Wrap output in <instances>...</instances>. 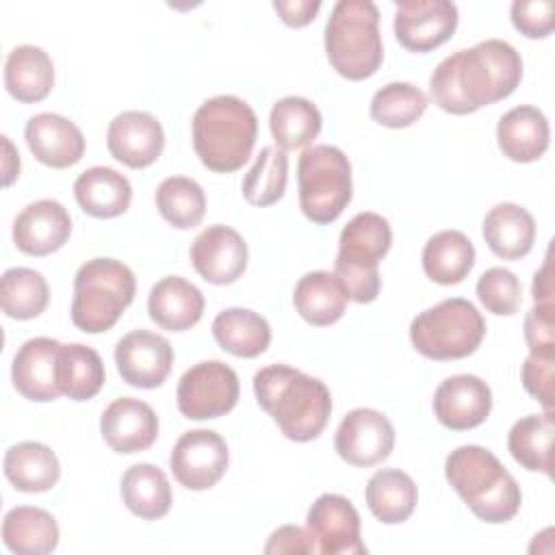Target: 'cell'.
<instances>
[{"instance_id":"1","label":"cell","mask_w":555,"mask_h":555,"mask_svg":"<svg viewBox=\"0 0 555 555\" xmlns=\"http://www.w3.org/2000/svg\"><path fill=\"white\" fill-rule=\"evenodd\" d=\"M522 78V59L503 39H486L442 59L429 80L434 104L451 115H468L509 98Z\"/></svg>"},{"instance_id":"2","label":"cell","mask_w":555,"mask_h":555,"mask_svg":"<svg viewBox=\"0 0 555 555\" xmlns=\"http://www.w3.org/2000/svg\"><path fill=\"white\" fill-rule=\"evenodd\" d=\"M254 392L258 405L295 442L319 438L332 414L327 386L286 364L262 366L254 375Z\"/></svg>"},{"instance_id":"3","label":"cell","mask_w":555,"mask_h":555,"mask_svg":"<svg viewBox=\"0 0 555 555\" xmlns=\"http://www.w3.org/2000/svg\"><path fill=\"white\" fill-rule=\"evenodd\" d=\"M444 475L451 488L483 522H507L520 509V486L499 457L479 444H462L451 451L444 462Z\"/></svg>"},{"instance_id":"4","label":"cell","mask_w":555,"mask_h":555,"mask_svg":"<svg viewBox=\"0 0 555 555\" xmlns=\"http://www.w3.org/2000/svg\"><path fill=\"white\" fill-rule=\"evenodd\" d=\"M193 147L202 165L217 173L241 169L258 139L254 108L236 95H215L193 115Z\"/></svg>"},{"instance_id":"5","label":"cell","mask_w":555,"mask_h":555,"mask_svg":"<svg viewBox=\"0 0 555 555\" xmlns=\"http://www.w3.org/2000/svg\"><path fill=\"white\" fill-rule=\"evenodd\" d=\"M325 52L343 78H371L384 59L377 7L371 0H338L325 24Z\"/></svg>"},{"instance_id":"6","label":"cell","mask_w":555,"mask_h":555,"mask_svg":"<svg viewBox=\"0 0 555 555\" xmlns=\"http://www.w3.org/2000/svg\"><path fill=\"white\" fill-rule=\"evenodd\" d=\"M137 280L128 264L115 258L87 260L74 278L72 323L87 332H108L132 304Z\"/></svg>"},{"instance_id":"7","label":"cell","mask_w":555,"mask_h":555,"mask_svg":"<svg viewBox=\"0 0 555 555\" xmlns=\"http://www.w3.org/2000/svg\"><path fill=\"white\" fill-rule=\"evenodd\" d=\"M392 245V230L377 212H358L340 232L334 275L343 282L347 297L371 304L379 295V260Z\"/></svg>"},{"instance_id":"8","label":"cell","mask_w":555,"mask_h":555,"mask_svg":"<svg viewBox=\"0 0 555 555\" xmlns=\"http://www.w3.org/2000/svg\"><path fill=\"white\" fill-rule=\"evenodd\" d=\"M486 336L481 312L462 297L444 299L410 323L414 349L429 360H460L477 351Z\"/></svg>"},{"instance_id":"9","label":"cell","mask_w":555,"mask_h":555,"mask_svg":"<svg viewBox=\"0 0 555 555\" xmlns=\"http://www.w3.org/2000/svg\"><path fill=\"white\" fill-rule=\"evenodd\" d=\"M301 212L319 225L332 223L351 202V163L336 145H312L297 163Z\"/></svg>"},{"instance_id":"10","label":"cell","mask_w":555,"mask_h":555,"mask_svg":"<svg viewBox=\"0 0 555 555\" xmlns=\"http://www.w3.org/2000/svg\"><path fill=\"white\" fill-rule=\"evenodd\" d=\"M238 375L219 360H204L184 371L176 399L182 416L193 421L219 418L234 410L238 401Z\"/></svg>"},{"instance_id":"11","label":"cell","mask_w":555,"mask_h":555,"mask_svg":"<svg viewBox=\"0 0 555 555\" xmlns=\"http://www.w3.org/2000/svg\"><path fill=\"white\" fill-rule=\"evenodd\" d=\"M169 468L189 490L212 488L228 468V444L212 429L184 431L171 449Z\"/></svg>"},{"instance_id":"12","label":"cell","mask_w":555,"mask_h":555,"mask_svg":"<svg viewBox=\"0 0 555 555\" xmlns=\"http://www.w3.org/2000/svg\"><path fill=\"white\" fill-rule=\"evenodd\" d=\"M395 37L410 52H431L457 28V7L449 0H401L395 7Z\"/></svg>"},{"instance_id":"13","label":"cell","mask_w":555,"mask_h":555,"mask_svg":"<svg viewBox=\"0 0 555 555\" xmlns=\"http://www.w3.org/2000/svg\"><path fill=\"white\" fill-rule=\"evenodd\" d=\"M395 447V427L386 414L373 408H356L340 421L334 449L353 466L366 468L384 462Z\"/></svg>"},{"instance_id":"14","label":"cell","mask_w":555,"mask_h":555,"mask_svg":"<svg viewBox=\"0 0 555 555\" xmlns=\"http://www.w3.org/2000/svg\"><path fill=\"white\" fill-rule=\"evenodd\" d=\"M308 531L312 533L317 553L325 555H360L366 553L360 540V514L347 496L321 494L308 509Z\"/></svg>"},{"instance_id":"15","label":"cell","mask_w":555,"mask_h":555,"mask_svg":"<svg viewBox=\"0 0 555 555\" xmlns=\"http://www.w3.org/2000/svg\"><path fill=\"white\" fill-rule=\"evenodd\" d=\"M115 364L126 384L156 388L171 371L173 347L160 334L132 330L115 345Z\"/></svg>"},{"instance_id":"16","label":"cell","mask_w":555,"mask_h":555,"mask_svg":"<svg viewBox=\"0 0 555 555\" xmlns=\"http://www.w3.org/2000/svg\"><path fill=\"white\" fill-rule=\"evenodd\" d=\"M191 264L210 284H232L247 269V243L230 225H208L191 243Z\"/></svg>"},{"instance_id":"17","label":"cell","mask_w":555,"mask_h":555,"mask_svg":"<svg viewBox=\"0 0 555 555\" xmlns=\"http://www.w3.org/2000/svg\"><path fill=\"white\" fill-rule=\"evenodd\" d=\"M111 156L130 169L150 167L165 147L160 121L145 111H124L113 117L106 132Z\"/></svg>"},{"instance_id":"18","label":"cell","mask_w":555,"mask_h":555,"mask_svg":"<svg viewBox=\"0 0 555 555\" xmlns=\"http://www.w3.org/2000/svg\"><path fill=\"white\" fill-rule=\"evenodd\" d=\"M492 410L490 386L477 375H453L434 392V414L440 425L466 431L481 425Z\"/></svg>"},{"instance_id":"19","label":"cell","mask_w":555,"mask_h":555,"mask_svg":"<svg viewBox=\"0 0 555 555\" xmlns=\"http://www.w3.org/2000/svg\"><path fill=\"white\" fill-rule=\"evenodd\" d=\"M104 442L115 453H139L150 449L158 438V416L141 399L119 397L100 416Z\"/></svg>"},{"instance_id":"20","label":"cell","mask_w":555,"mask_h":555,"mask_svg":"<svg viewBox=\"0 0 555 555\" xmlns=\"http://www.w3.org/2000/svg\"><path fill=\"white\" fill-rule=\"evenodd\" d=\"M59 351L61 343L46 336L30 338L17 349L11 364V379L24 399L46 403L63 395L56 379Z\"/></svg>"},{"instance_id":"21","label":"cell","mask_w":555,"mask_h":555,"mask_svg":"<svg viewBox=\"0 0 555 555\" xmlns=\"http://www.w3.org/2000/svg\"><path fill=\"white\" fill-rule=\"evenodd\" d=\"M69 234L72 217L56 199H37L13 221V241L28 256H48L61 249Z\"/></svg>"},{"instance_id":"22","label":"cell","mask_w":555,"mask_h":555,"mask_svg":"<svg viewBox=\"0 0 555 555\" xmlns=\"http://www.w3.org/2000/svg\"><path fill=\"white\" fill-rule=\"evenodd\" d=\"M24 137L33 156L52 169L72 167L85 154V137L80 128L56 113L33 115L26 121Z\"/></svg>"},{"instance_id":"23","label":"cell","mask_w":555,"mask_h":555,"mask_svg":"<svg viewBox=\"0 0 555 555\" xmlns=\"http://www.w3.org/2000/svg\"><path fill=\"white\" fill-rule=\"evenodd\" d=\"M548 121L535 106H514L496 124L499 150L514 163H533L542 158L548 150Z\"/></svg>"},{"instance_id":"24","label":"cell","mask_w":555,"mask_h":555,"mask_svg":"<svg viewBox=\"0 0 555 555\" xmlns=\"http://www.w3.org/2000/svg\"><path fill=\"white\" fill-rule=\"evenodd\" d=\"M150 319L169 332H184L193 327L204 314L202 291L180 275L158 280L147 297Z\"/></svg>"},{"instance_id":"25","label":"cell","mask_w":555,"mask_h":555,"mask_svg":"<svg viewBox=\"0 0 555 555\" xmlns=\"http://www.w3.org/2000/svg\"><path fill=\"white\" fill-rule=\"evenodd\" d=\"M481 232L490 251L503 260H518L527 256L535 243V221L531 212L512 202L490 208Z\"/></svg>"},{"instance_id":"26","label":"cell","mask_w":555,"mask_h":555,"mask_svg":"<svg viewBox=\"0 0 555 555\" xmlns=\"http://www.w3.org/2000/svg\"><path fill=\"white\" fill-rule=\"evenodd\" d=\"M4 87L24 104L41 102L54 87V63L39 46H17L4 63Z\"/></svg>"},{"instance_id":"27","label":"cell","mask_w":555,"mask_h":555,"mask_svg":"<svg viewBox=\"0 0 555 555\" xmlns=\"http://www.w3.org/2000/svg\"><path fill=\"white\" fill-rule=\"evenodd\" d=\"M74 195L87 215L111 219L128 210L132 186L126 176L111 167H91L76 178Z\"/></svg>"},{"instance_id":"28","label":"cell","mask_w":555,"mask_h":555,"mask_svg":"<svg viewBox=\"0 0 555 555\" xmlns=\"http://www.w3.org/2000/svg\"><path fill=\"white\" fill-rule=\"evenodd\" d=\"M347 291L330 271H310L295 284L293 304L304 321L317 327L336 323L347 310Z\"/></svg>"},{"instance_id":"29","label":"cell","mask_w":555,"mask_h":555,"mask_svg":"<svg viewBox=\"0 0 555 555\" xmlns=\"http://www.w3.org/2000/svg\"><path fill=\"white\" fill-rule=\"evenodd\" d=\"M4 477L20 492H46L56 486L61 464L56 453L35 440L17 442L4 453Z\"/></svg>"},{"instance_id":"30","label":"cell","mask_w":555,"mask_h":555,"mask_svg":"<svg viewBox=\"0 0 555 555\" xmlns=\"http://www.w3.org/2000/svg\"><path fill=\"white\" fill-rule=\"evenodd\" d=\"M2 540L15 555H46L59 544V525L41 507L17 505L4 514Z\"/></svg>"},{"instance_id":"31","label":"cell","mask_w":555,"mask_h":555,"mask_svg":"<svg viewBox=\"0 0 555 555\" xmlns=\"http://www.w3.org/2000/svg\"><path fill=\"white\" fill-rule=\"evenodd\" d=\"M364 499L379 522L399 525L416 509L418 488L408 473L399 468H382L366 481Z\"/></svg>"},{"instance_id":"32","label":"cell","mask_w":555,"mask_h":555,"mask_svg":"<svg viewBox=\"0 0 555 555\" xmlns=\"http://www.w3.org/2000/svg\"><path fill=\"white\" fill-rule=\"evenodd\" d=\"M475 264V247L460 230H442L423 247L425 275L442 286L460 284Z\"/></svg>"},{"instance_id":"33","label":"cell","mask_w":555,"mask_h":555,"mask_svg":"<svg viewBox=\"0 0 555 555\" xmlns=\"http://www.w3.org/2000/svg\"><path fill=\"white\" fill-rule=\"evenodd\" d=\"M212 336L219 347L238 358H256L271 343V327L264 317L247 308H228L212 321Z\"/></svg>"},{"instance_id":"34","label":"cell","mask_w":555,"mask_h":555,"mask_svg":"<svg viewBox=\"0 0 555 555\" xmlns=\"http://www.w3.org/2000/svg\"><path fill=\"white\" fill-rule=\"evenodd\" d=\"M553 414H529L512 425L507 449L522 468L553 477Z\"/></svg>"},{"instance_id":"35","label":"cell","mask_w":555,"mask_h":555,"mask_svg":"<svg viewBox=\"0 0 555 555\" xmlns=\"http://www.w3.org/2000/svg\"><path fill=\"white\" fill-rule=\"evenodd\" d=\"M104 362L93 347L82 343L61 345L56 379L59 388L72 401L93 399L104 386Z\"/></svg>"},{"instance_id":"36","label":"cell","mask_w":555,"mask_h":555,"mask_svg":"<svg viewBox=\"0 0 555 555\" xmlns=\"http://www.w3.org/2000/svg\"><path fill=\"white\" fill-rule=\"evenodd\" d=\"M121 499L134 516L156 520L171 507V486L158 466L134 464L121 477Z\"/></svg>"},{"instance_id":"37","label":"cell","mask_w":555,"mask_h":555,"mask_svg":"<svg viewBox=\"0 0 555 555\" xmlns=\"http://www.w3.org/2000/svg\"><path fill=\"white\" fill-rule=\"evenodd\" d=\"M321 111L306 98L286 95L278 100L269 115V128L280 150H299L310 145L321 132Z\"/></svg>"},{"instance_id":"38","label":"cell","mask_w":555,"mask_h":555,"mask_svg":"<svg viewBox=\"0 0 555 555\" xmlns=\"http://www.w3.org/2000/svg\"><path fill=\"white\" fill-rule=\"evenodd\" d=\"M50 299L46 278L28 267H13L2 273L0 280V304L2 312L17 321L39 317Z\"/></svg>"},{"instance_id":"39","label":"cell","mask_w":555,"mask_h":555,"mask_svg":"<svg viewBox=\"0 0 555 555\" xmlns=\"http://www.w3.org/2000/svg\"><path fill=\"white\" fill-rule=\"evenodd\" d=\"M156 208L169 225L189 230L199 225L204 219L206 195L193 178L171 176L165 178L156 189Z\"/></svg>"},{"instance_id":"40","label":"cell","mask_w":555,"mask_h":555,"mask_svg":"<svg viewBox=\"0 0 555 555\" xmlns=\"http://www.w3.org/2000/svg\"><path fill=\"white\" fill-rule=\"evenodd\" d=\"M288 158L280 147H262L243 180V197L251 206H271L284 197Z\"/></svg>"},{"instance_id":"41","label":"cell","mask_w":555,"mask_h":555,"mask_svg":"<svg viewBox=\"0 0 555 555\" xmlns=\"http://www.w3.org/2000/svg\"><path fill=\"white\" fill-rule=\"evenodd\" d=\"M427 95L410 82H388L371 100V117L386 128H408L423 117Z\"/></svg>"},{"instance_id":"42","label":"cell","mask_w":555,"mask_h":555,"mask_svg":"<svg viewBox=\"0 0 555 555\" xmlns=\"http://www.w3.org/2000/svg\"><path fill=\"white\" fill-rule=\"evenodd\" d=\"M477 297L481 306L499 317H509L518 310L522 301L520 280L503 267L486 269L477 280Z\"/></svg>"},{"instance_id":"43","label":"cell","mask_w":555,"mask_h":555,"mask_svg":"<svg viewBox=\"0 0 555 555\" xmlns=\"http://www.w3.org/2000/svg\"><path fill=\"white\" fill-rule=\"evenodd\" d=\"M509 15L514 28L529 39H542L555 26V4L551 0H516Z\"/></svg>"},{"instance_id":"44","label":"cell","mask_w":555,"mask_h":555,"mask_svg":"<svg viewBox=\"0 0 555 555\" xmlns=\"http://www.w3.org/2000/svg\"><path fill=\"white\" fill-rule=\"evenodd\" d=\"M525 340L533 356H555V304H535L525 317Z\"/></svg>"},{"instance_id":"45","label":"cell","mask_w":555,"mask_h":555,"mask_svg":"<svg viewBox=\"0 0 555 555\" xmlns=\"http://www.w3.org/2000/svg\"><path fill=\"white\" fill-rule=\"evenodd\" d=\"M553 373H555V356H533L529 353L522 364V386L525 390L542 403L544 412L553 414Z\"/></svg>"},{"instance_id":"46","label":"cell","mask_w":555,"mask_h":555,"mask_svg":"<svg viewBox=\"0 0 555 555\" xmlns=\"http://www.w3.org/2000/svg\"><path fill=\"white\" fill-rule=\"evenodd\" d=\"M264 553H317L312 533L297 525H284L269 535Z\"/></svg>"},{"instance_id":"47","label":"cell","mask_w":555,"mask_h":555,"mask_svg":"<svg viewBox=\"0 0 555 555\" xmlns=\"http://www.w3.org/2000/svg\"><path fill=\"white\" fill-rule=\"evenodd\" d=\"M273 9L286 26L301 28L317 17L321 9V0H275Z\"/></svg>"},{"instance_id":"48","label":"cell","mask_w":555,"mask_h":555,"mask_svg":"<svg viewBox=\"0 0 555 555\" xmlns=\"http://www.w3.org/2000/svg\"><path fill=\"white\" fill-rule=\"evenodd\" d=\"M533 301H553V267H551V251H546L544 264L533 275Z\"/></svg>"},{"instance_id":"49","label":"cell","mask_w":555,"mask_h":555,"mask_svg":"<svg viewBox=\"0 0 555 555\" xmlns=\"http://www.w3.org/2000/svg\"><path fill=\"white\" fill-rule=\"evenodd\" d=\"M4 145V186H9L20 173V154L13 150L9 137H2Z\"/></svg>"}]
</instances>
